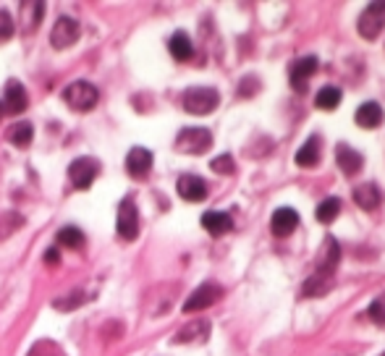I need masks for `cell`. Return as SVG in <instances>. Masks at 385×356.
Instances as JSON below:
<instances>
[{
	"label": "cell",
	"instance_id": "1",
	"mask_svg": "<svg viewBox=\"0 0 385 356\" xmlns=\"http://www.w3.org/2000/svg\"><path fill=\"white\" fill-rule=\"evenodd\" d=\"M220 94L218 90L212 87H192V90L183 92V108L186 113H194V116H207L218 108Z\"/></svg>",
	"mask_w": 385,
	"mask_h": 356
},
{
	"label": "cell",
	"instance_id": "2",
	"mask_svg": "<svg viewBox=\"0 0 385 356\" xmlns=\"http://www.w3.org/2000/svg\"><path fill=\"white\" fill-rule=\"evenodd\" d=\"M97 97H100V92L90 82H73L63 90L66 105L71 110H79V113L94 108V105H97Z\"/></svg>",
	"mask_w": 385,
	"mask_h": 356
},
{
	"label": "cell",
	"instance_id": "3",
	"mask_svg": "<svg viewBox=\"0 0 385 356\" xmlns=\"http://www.w3.org/2000/svg\"><path fill=\"white\" fill-rule=\"evenodd\" d=\"M210 147H212V134L202 126L183 128L181 134L176 137V149L183 152V155H202V152H207Z\"/></svg>",
	"mask_w": 385,
	"mask_h": 356
},
{
	"label": "cell",
	"instance_id": "4",
	"mask_svg": "<svg viewBox=\"0 0 385 356\" xmlns=\"http://www.w3.org/2000/svg\"><path fill=\"white\" fill-rule=\"evenodd\" d=\"M385 29V3L383 0H375V3H369L365 8V13L359 16V35L365 37V39H377V35Z\"/></svg>",
	"mask_w": 385,
	"mask_h": 356
},
{
	"label": "cell",
	"instance_id": "5",
	"mask_svg": "<svg viewBox=\"0 0 385 356\" xmlns=\"http://www.w3.org/2000/svg\"><path fill=\"white\" fill-rule=\"evenodd\" d=\"M317 66H320L317 55H304V58H296V61H293L291 68H288V82H291L293 92H299V94L307 92L310 79L314 76Z\"/></svg>",
	"mask_w": 385,
	"mask_h": 356
},
{
	"label": "cell",
	"instance_id": "6",
	"mask_svg": "<svg viewBox=\"0 0 385 356\" xmlns=\"http://www.w3.org/2000/svg\"><path fill=\"white\" fill-rule=\"evenodd\" d=\"M100 173V163L97 160H92V157H79V160H73L68 165V178L76 189H90L94 178Z\"/></svg>",
	"mask_w": 385,
	"mask_h": 356
},
{
	"label": "cell",
	"instance_id": "7",
	"mask_svg": "<svg viewBox=\"0 0 385 356\" xmlns=\"http://www.w3.org/2000/svg\"><path fill=\"white\" fill-rule=\"evenodd\" d=\"M116 228H118V236L123 241H134L139 236V212L134 200H123L118 204V223H116Z\"/></svg>",
	"mask_w": 385,
	"mask_h": 356
},
{
	"label": "cell",
	"instance_id": "8",
	"mask_svg": "<svg viewBox=\"0 0 385 356\" xmlns=\"http://www.w3.org/2000/svg\"><path fill=\"white\" fill-rule=\"evenodd\" d=\"M76 39H79V24H76L71 16L58 18V21H55V27H53V32H50V42H53V47L66 50V47H71Z\"/></svg>",
	"mask_w": 385,
	"mask_h": 356
},
{
	"label": "cell",
	"instance_id": "9",
	"mask_svg": "<svg viewBox=\"0 0 385 356\" xmlns=\"http://www.w3.org/2000/svg\"><path fill=\"white\" fill-rule=\"evenodd\" d=\"M220 286H215V283H202L197 291L183 302V312H200V309H204V307H212V304L218 302L220 299Z\"/></svg>",
	"mask_w": 385,
	"mask_h": 356
},
{
	"label": "cell",
	"instance_id": "10",
	"mask_svg": "<svg viewBox=\"0 0 385 356\" xmlns=\"http://www.w3.org/2000/svg\"><path fill=\"white\" fill-rule=\"evenodd\" d=\"M296 226H299V212L291 210V207H278L273 212V218H270V231L278 238L291 236L293 231H296Z\"/></svg>",
	"mask_w": 385,
	"mask_h": 356
},
{
	"label": "cell",
	"instance_id": "11",
	"mask_svg": "<svg viewBox=\"0 0 385 356\" xmlns=\"http://www.w3.org/2000/svg\"><path fill=\"white\" fill-rule=\"evenodd\" d=\"M338 259H341V247L336 238H325L322 244L320 254H317V275H333L336 267H338Z\"/></svg>",
	"mask_w": 385,
	"mask_h": 356
},
{
	"label": "cell",
	"instance_id": "12",
	"mask_svg": "<svg viewBox=\"0 0 385 356\" xmlns=\"http://www.w3.org/2000/svg\"><path fill=\"white\" fill-rule=\"evenodd\" d=\"M126 171H128V176H134V178H145V176L152 171V152L145 149V147H134V149H128Z\"/></svg>",
	"mask_w": 385,
	"mask_h": 356
},
{
	"label": "cell",
	"instance_id": "13",
	"mask_svg": "<svg viewBox=\"0 0 385 356\" xmlns=\"http://www.w3.org/2000/svg\"><path fill=\"white\" fill-rule=\"evenodd\" d=\"M29 105L27 100V90H24V84H18L16 79H11L8 84H6V94H3V108L8 110V113H13V116H18V113H24Z\"/></svg>",
	"mask_w": 385,
	"mask_h": 356
},
{
	"label": "cell",
	"instance_id": "14",
	"mask_svg": "<svg viewBox=\"0 0 385 356\" xmlns=\"http://www.w3.org/2000/svg\"><path fill=\"white\" fill-rule=\"evenodd\" d=\"M176 189L181 194V200L186 202H202L207 197V183L202 181L200 176H192V173L181 176L178 183H176Z\"/></svg>",
	"mask_w": 385,
	"mask_h": 356
},
{
	"label": "cell",
	"instance_id": "15",
	"mask_svg": "<svg viewBox=\"0 0 385 356\" xmlns=\"http://www.w3.org/2000/svg\"><path fill=\"white\" fill-rule=\"evenodd\" d=\"M336 160H338V168L346 176H357L359 171L365 168V157L359 155L354 147L343 145V142H341V145L336 147Z\"/></svg>",
	"mask_w": 385,
	"mask_h": 356
},
{
	"label": "cell",
	"instance_id": "16",
	"mask_svg": "<svg viewBox=\"0 0 385 356\" xmlns=\"http://www.w3.org/2000/svg\"><path fill=\"white\" fill-rule=\"evenodd\" d=\"M202 228L207 231L210 236H223V233H228L233 228V218L228 212H204L202 215Z\"/></svg>",
	"mask_w": 385,
	"mask_h": 356
},
{
	"label": "cell",
	"instance_id": "17",
	"mask_svg": "<svg viewBox=\"0 0 385 356\" xmlns=\"http://www.w3.org/2000/svg\"><path fill=\"white\" fill-rule=\"evenodd\" d=\"M354 118H357L359 128H377L380 123H383L385 113L377 102H362V105L357 108V113H354Z\"/></svg>",
	"mask_w": 385,
	"mask_h": 356
},
{
	"label": "cell",
	"instance_id": "18",
	"mask_svg": "<svg viewBox=\"0 0 385 356\" xmlns=\"http://www.w3.org/2000/svg\"><path fill=\"white\" fill-rule=\"evenodd\" d=\"M42 13H45V3H39V0H27V3H21V29H24L27 35L37 32L39 21H42Z\"/></svg>",
	"mask_w": 385,
	"mask_h": 356
},
{
	"label": "cell",
	"instance_id": "19",
	"mask_svg": "<svg viewBox=\"0 0 385 356\" xmlns=\"http://www.w3.org/2000/svg\"><path fill=\"white\" fill-rule=\"evenodd\" d=\"M354 202L362 210H377L380 202H383V192L377 189L375 183H362V186L354 189Z\"/></svg>",
	"mask_w": 385,
	"mask_h": 356
},
{
	"label": "cell",
	"instance_id": "20",
	"mask_svg": "<svg viewBox=\"0 0 385 356\" xmlns=\"http://www.w3.org/2000/svg\"><path fill=\"white\" fill-rule=\"evenodd\" d=\"M320 163V137H310L296 152V165L299 168H317Z\"/></svg>",
	"mask_w": 385,
	"mask_h": 356
},
{
	"label": "cell",
	"instance_id": "21",
	"mask_svg": "<svg viewBox=\"0 0 385 356\" xmlns=\"http://www.w3.org/2000/svg\"><path fill=\"white\" fill-rule=\"evenodd\" d=\"M32 137H35V128H32V123L29 121H18V123H13V126L8 128V139L13 147H29L32 145Z\"/></svg>",
	"mask_w": 385,
	"mask_h": 356
},
{
	"label": "cell",
	"instance_id": "22",
	"mask_svg": "<svg viewBox=\"0 0 385 356\" xmlns=\"http://www.w3.org/2000/svg\"><path fill=\"white\" fill-rule=\"evenodd\" d=\"M168 47H171V55H173L176 61H189L194 55L192 39L183 35V32H176V35L171 37V42H168Z\"/></svg>",
	"mask_w": 385,
	"mask_h": 356
},
{
	"label": "cell",
	"instance_id": "23",
	"mask_svg": "<svg viewBox=\"0 0 385 356\" xmlns=\"http://www.w3.org/2000/svg\"><path fill=\"white\" fill-rule=\"evenodd\" d=\"M341 97H343V92L338 87H322L314 97V105L320 110H336L341 105Z\"/></svg>",
	"mask_w": 385,
	"mask_h": 356
},
{
	"label": "cell",
	"instance_id": "24",
	"mask_svg": "<svg viewBox=\"0 0 385 356\" xmlns=\"http://www.w3.org/2000/svg\"><path fill=\"white\" fill-rule=\"evenodd\" d=\"M55 244H58V247H68V249H82L84 233L76 228V226H66V228L58 231V236H55Z\"/></svg>",
	"mask_w": 385,
	"mask_h": 356
},
{
	"label": "cell",
	"instance_id": "25",
	"mask_svg": "<svg viewBox=\"0 0 385 356\" xmlns=\"http://www.w3.org/2000/svg\"><path fill=\"white\" fill-rule=\"evenodd\" d=\"M317 220L320 223H333V220L341 215V200L338 197H328V200H322L320 204H317Z\"/></svg>",
	"mask_w": 385,
	"mask_h": 356
},
{
	"label": "cell",
	"instance_id": "26",
	"mask_svg": "<svg viewBox=\"0 0 385 356\" xmlns=\"http://www.w3.org/2000/svg\"><path fill=\"white\" fill-rule=\"evenodd\" d=\"M207 328H210V325H207V322H192V325H186V328L181 330V333H178V336H176V343H183V340H204L207 338Z\"/></svg>",
	"mask_w": 385,
	"mask_h": 356
},
{
	"label": "cell",
	"instance_id": "27",
	"mask_svg": "<svg viewBox=\"0 0 385 356\" xmlns=\"http://www.w3.org/2000/svg\"><path fill=\"white\" fill-rule=\"evenodd\" d=\"M330 286H328V278L325 275H312L304 281V296H322V293H328Z\"/></svg>",
	"mask_w": 385,
	"mask_h": 356
},
{
	"label": "cell",
	"instance_id": "28",
	"mask_svg": "<svg viewBox=\"0 0 385 356\" xmlns=\"http://www.w3.org/2000/svg\"><path fill=\"white\" fill-rule=\"evenodd\" d=\"M21 223H24L21 215H16V212H3V215H0V238H8L13 231L21 228Z\"/></svg>",
	"mask_w": 385,
	"mask_h": 356
},
{
	"label": "cell",
	"instance_id": "29",
	"mask_svg": "<svg viewBox=\"0 0 385 356\" xmlns=\"http://www.w3.org/2000/svg\"><path fill=\"white\" fill-rule=\"evenodd\" d=\"M367 314H369V320L375 322V325H380V328H385V291L377 296L375 302L369 304V309H367Z\"/></svg>",
	"mask_w": 385,
	"mask_h": 356
},
{
	"label": "cell",
	"instance_id": "30",
	"mask_svg": "<svg viewBox=\"0 0 385 356\" xmlns=\"http://www.w3.org/2000/svg\"><path fill=\"white\" fill-rule=\"evenodd\" d=\"M210 168L215 171V173H233V171H236V165H233V157L231 155L215 157V160L210 163Z\"/></svg>",
	"mask_w": 385,
	"mask_h": 356
},
{
	"label": "cell",
	"instance_id": "31",
	"mask_svg": "<svg viewBox=\"0 0 385 356\" xmlns=\"http://www.w3.org/2000/svg\"><path fill=\"white\" fill-rule=\"evenodd\" d=\"M11 35H13V18L6 11H0V42H8Z\"/></svg>",
	"mask_w": 385,
	"mask_h": 356
},
{
	"label": "cell",
	"instance_id": "32",
	"mask_svg": "<svg viewBox=\"0 0 385 356\" xmlns=\"http://www.w3.org/2000/svg\"><path fill=\"white\" fill-rule=\"evenodd\" d=\"M82 302H84L82 293H73V296H68V299H61V302H55V307H58V309H76V307H79Z\"/></svg>",
	"mask_w": 385,
	"mask_h": 356
},
{
	"label": "cell",
	"instance_id": "33",
	"mask_svg": "<svg viewBox=\"0 0 385 356\" xmlns=\"http://www.w3.org/2000/svg\"><path fill=\"white\" fill-rule=\"evenodd\" d=\"M257 87H259V82H257L255 76H247V84L241 82V87H238V94H241V97H249V94H252Z\"/></svg>",
	"mask_w": 385,
	"mask_h": 356
},
{
	"label": "cell",
	"instance_id": "34",
	"mask_svg": "<svg viewBox=\"0 0 385 356\" xmlns=\"http://www.w3.org/2000/svg\"><path fill=\"white\" fill-rule=\"evenodd\" d=\"M58 259H61V254H58V249H47L45 252V262H50V265H58Z\"/></svg>",
	"mask_w": 385,
	"mask_h": 356
},
{
	"label": "cell",
	"instance_id": "35",
	"mask_svg": "<svg viewBox=\"0 0 385 356\" xmlns=\"http://www.w3.org/2000/svg\"><path fill=\"white\" fill-rule=\"evenodd\" d=\"M0 116H3V102H0Z\"/></svg>",
	"mask_w": 385,
	"mask_h": 356
},
{
	"label": "cell",
	"instance_id": "36",
	"mask_svg": "<svg viewBox=\"0 0 385 356\" xmlns=\"http://www.w3.org/2000/svg\"><path fill=\"white\" fill-rule=\"evenodd\" d=\"M380 356H385V354H380Z\"/></svg>",
	"mask_w": 385,
	"mask_h": 356
}]
</instances>
